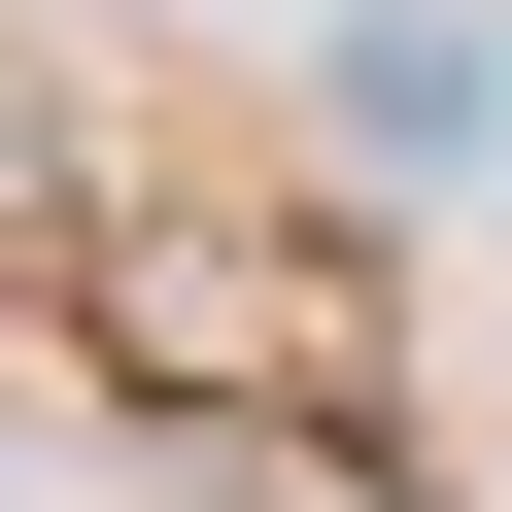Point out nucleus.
<instances>
[{
  "mask_svg": "<svg viewBox=\"0 0 512 512\" xmlns=\"http://www.w3.org/2000/svg\"><path fill=\"white\" fill-rule=\"evenodd\" d=\"M308 137L342 171H512V0H342L308 35Z\"/></svg>",
  "mask_w": 512,
  "mask_h": 512,
  "instance_id": "1",
  "label": "nucleus"
}]
</instances>
